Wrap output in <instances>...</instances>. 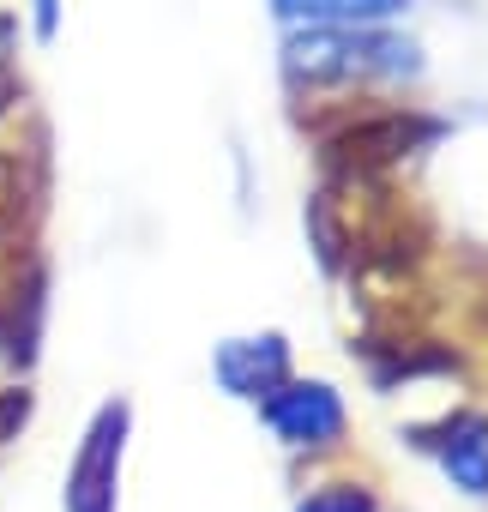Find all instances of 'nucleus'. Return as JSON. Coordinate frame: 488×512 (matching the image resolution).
Segmentation results:
<instances>
[{
	"label": "nucleus",
	"mask_w": 488,
	"mask_h": 512,
	"mask_svg": "<svg viewBox=\"0 0 488 512\" xmlns=\"http://www.w3.org/2000/svg\"><path fill=\"white\" fill-rule=\"evenodd\" d=\"M284 73L296 85H350V79H404L422 73L404 37H380L368 25H320L284 49Z\"/></svg>",
	"instance_id": "nucleus-1"
},
{
	"label": "nucleus",
	"mask_w": 488,
	"mask_h": 512,
	"mask_svg": "<svg viewBox=\"0 0 488 512\" xmlns=\"http://www.w3.org/2000/svg\"><path fill=\"white\" fill-rule=\"evenodd\" d=\"M121 446H127V404H103L73 470H67V512H115V476H121Z\"/></svg>",
	"instance_id": "nucleus-2"
},
{
	"label": "nucleus",
	"mask_w": 488,
	"mask_h": 512,
	"mask_svg": "<svg viewBox=\"0 0 488 512\" xmlns=\"http://www.w3.org/2000/svg\"><path fill=\"white\" fill-rule=\"evenodd\" d=\"M434 133H440V121H422V115H368V121L344 127V133L326 145V157H332V169L368 175V169H386V163H398L404 151L428 145Z\"/></svg>",
	"instance_id": "nucleus-3"
},
{
	"label": "nucleus",
	"mask_w": 488,
	"mask_h": 512,
	"mask_svg": "<svg viewBox=\"0 0 488 512\" xmlns=\"http://www.w3.org/2000/svg\"><path fill=\"white\" fill-rule=\"evenodd\" d=\"M260 410L290 446H332L344 434V404L326 380H296V386L284 380L260 398Z\"/></svg>",
	"instance_id": "nucleus-4"
},
{
	"label": "nucleus",
	"mask_w": 488,
	"mask_h": 512,
	"mask_svg": "<svg viewBox=\"0 0 488 512\" xmlns=\"http://www.w3.org/2000/svg\"><path fill=\"white\" fill-rule=\"evenodd\" d=\"M416 446L434 452V458L446 464V476H452L464 494H488V416L452 410L446 422L416 428Z\"/></svg>",
	"instance_id": "nucleus-5"
},
{
	"label": "nucleus",
	"mask_w": 488,
	"mask_h": 512,
	"mask_svg": "<svg viewBox=\"0 0 488 512\" xmlns=\"http://www.w3.org/2000/svg\"><path fill=\"white\" fill-rule=\"evenodd\" d=\"M211 368H217V386L223 392H235V398H266L290 374V344L278 332H266V338H229Z\"/></svg>",
	"instance_id": "nucleus-6"
},
{
	"label": "nucleus",
	"mask_w": 488,
	"mask_h": 512,
	"mask_svg": "<svg viewBox=\"0 0 488 512\" xmlns=\"http://www.w3.org/2000/svg\"><path fill=\"white\" fill-rule=\"evenodd\" d=\"M278 19H308V25H380L404 13L410 0H272Z\"/></svg>",
	"instance_id": "nucleus-7"
},
{
	"label": "nucleus",
	"mask_w": 488,
	"mask_h": 512,
	"mask_svg": "<svg viewBox=\"0 0 488 512\" xmlns=\"http://www.w3.org/2000/svg\"><path fill=\"white\" fill-rule=\"evenodd\" d=\"M296 512H374V494H368L362 482H332V488L308 494Z\"/></svg>",
	"instance_id": "nucleus-8"
},
{
	"label": "nucleus",
	"mask_w": 488,
	"mask_h": 512,
	"mask_svg": "<svg viewBox=\"0 0 488 512\" xmlns=\"http://www.w3.org/2000/svg\"><path fill=\"white\" fill-rule=\"evenodd\" d=\"M31 422V392H0V446Z\"/></svg>",
	"instance_id": "nucleus-9"
},
{
	"label": "nucleus",
	"mask_w": 488,
	"mask_h": 512,
	"mask_svg": "<svg viewBox=\"0 0 488 512\" xmlns=\"http://www.w3.org/2000/svg\"><path fill=\"white\" fill-rule=\"evenodd\" d=\"M13 103H19V79H13V73H7V67H0V115H7V109H13Z\"/></svg>",
	"instance_id": "nucleus-10"
},
{
	"label": "nucleus",
	"mask_w": 488,
	"mask_h": 512,
	"mask_svg": "<svg viewBox=\"0 0 488 512\" xmlns=\"http://www.w3.org/2000/svg\"><path fill=\"white\" fill-rule=\"evenodd\" d=\"M37 31L55 37V0H37Z\"/></svg>",
	"instance_id": "nucleus-11"
}]
</instances>
